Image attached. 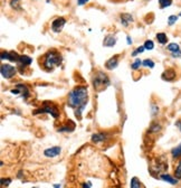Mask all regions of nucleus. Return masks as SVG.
Instances as JSON below:
<instances>
[{
    "instance_id": "nucleus-17",
    "label": "nucleus",
    "mask_w": 181,
    "mask_h": 188,
    "mask_svg": "<svg viewBox=\"0 0 181 188\" xmlns=\"http://www.w3.org/2000/svg\"><path fill=\"white\" fill-rule=\"evenodd\" d=\"M155 38H157L158 43L160 45H164V44L168 43V36L165 35L164 32H158L157 35H155Z\"/></svg>"
},
{
    "instance_id": "nucleus-35",
    "label": "nucleus",
    "mask_w": 181,
    "mask_h": 188,
    "mask_svg": "<svg viewBox=\"0 0 181 188\" xmlns=\"http://www.w3.org/2000/svg\"><path fill=\"white\" fill-rule=\"evenodd\" d=\"M90 0H77V3H78V6H84V5H86V2H88Z\"/></svg>"
},
{
    "instance_id": "nucleus-29",
    "label": "nucleus",
    "mask_w": 181,
    "mask_h": 188,
    "mask_svg": "<svg viewBox=\"0 0 181 188\" xmlns=\"http://www.w3.org/2000/svg\"><path fill=\"white\" fill-rule=\"evenodd\" d=\"M177 20H178V16H176V15L169 16V18H168V25H169V26H172V25L176 24Z\"/></svg>"
},
{
    "instance_id": "nucleus-26",
    "label": "nucleus",
    "mask_w": 181,
    "mask_h": 188,
    "mask_svg": "<svg viewBox=\"0 0 181 188\" xmlns=\"http://www.w3.org/2000/svg\"><path fill=\"white\" fill-rule=\"evenodd\" d=\"M144 48L147 49V51H152V49L154 48V43L152 42L151 39H148L144 42Z\"/></svg>"
},
{
    "instance_id": "nucleus-28",
    "label": "nucleus",
    "mask_w": 181,
    "mask_h": 188,
    "mask_svg": "<svg viewBox=\"0 0 181 188\" xmlns=\"http://www.w3.org/2000/svg\"><path fill=\"white\" fill-rule=\"evenodd\" d=\"M75 126H61V128H58V130L57 131L58 132H72L73 130H74Z\"/></svg>"
},
{
    "instance_id": "nucleus-14",
    "label": "nucleus",
    "mask_w": 181,
    "mask_h": 188,
    "mask_svg": "<svg viewBox=\"0 0 181 188\" xmlns=\"http://www.w3.org/2000/svg\"><path fill=\"white\" fill-rule=\"evenodd\" d=\"M107 136L106 133H104V132H97V133H94L93 136H92V138H90V140H92V142L94 143H100V142H103V141H105V140L107 139Z\"/></svg>"
},
{
    "instance_id": "nucleus-18",
    "label": "nucleus",
    "mask_w": 181,
    "mask_h": 188,
    "mask_svg": "<svg viewBox=\"0 0 181 188\" xmlns=\"http://www.w3.org/2000/svg\"><path fill=\"white\" fill-rule=\"evenodd\" d=\"M171 156H172L173 159H178L181 157V143H179L177 147H174L171 150Z\"/></svg>"
},
{
    "instance_id": "nucleus-33",
    "label": "nucleus",
    "mask_w": 181,
    "mask_h": 188,
    "mask_svg": "<svg viewBox=\"0 0 181 188\" xmlns=\"http://www.w3.org/2000/svg\"><path fill=\"white\" fill-rule=\"evenodd\" d=\"M8 54H9V52H5V51H2L1 52V59H8Z\"/></svg>"
},
{
    "instance_id": "nucleus-37",
    "label": "nucleus",
    "mask_w": 181,
    "mask_h": 188,
    "mask_svg": "<svg viewBox=\"0 0 181 188\" xmlns=\"http://www.w3.org/2000/svg\"><path fill=\"white\" fill-rule=\"evenodd\" d=\"M176 126H178V128H179V130H180V132H181V120H178V121H177Z\"/></svg>"
},
{
    "instance_id": "nucleus-12",
    "label": "nucleus",
    "mask_w": 181,
    "mask_h": 188,
    "mask_svg": "<svg viewBox=\"0 0 181 188\" xmlns=\"http://www.w3.org/2000/svg\"><path fill=\"white\" fill-rule=\"evenodd\" d=\"M160 179L165 181V183L170 184V185H178L179 184L178 178L173 177L172 175H169V174H161L160 175Z\"/></svg>"
},
{
    "instance_id": "nucleus-11",
    "label": "nucleus",
    "mask_w": 181,
    "mask_h": 188,
    "mask_svg": "<svg viewBox=\"0 0 181 188\" xmlns=\"http://www.w3.org/2000/svg\"><path fill=\"white\" fill-rule=\"evenodd\" d=\"M119 57H120V55H114L113 57L107 59L106 62H105V68L109 71L115 70L117 67V65H119Z\"/></svg>"
},
{
    "instance_id": "nucleus-13",
    "label": "nucleus",
    "mask_w": 181,
    "mask_h": 188,
    "mask_svg": "<svg viewBox=\"0 0 181 188\" xmlns=\"http://www.w3.org/2000/svg\"><path fill=\"white\" fill-rule=\"evenodd\" d=\"M115 44H116V37L114 35L109 34V35L104 37L103 46H105V47H113V46H115Z\"/></svg>"
},
{
    "instance_id": "nucleus-6",
    "label": "nucleus",
    "mask_w": 181,
    "mask_h": 188,
    "mask_svg": "<svg viewBox=\"0 0 181 188\" xmlns=\"http://www.w3.org/2000/svg\"><path fill=\"white\" fill-rule=\"evenodd\" d=\"M10 93L11 94H20L22 99H25V100H27L30 96L29 89L27 87L26 84H22V83H17L16 85H15V89L11 90Z\"/></svg>"
},
{
    "instance_id": "nucleus-27",
    "label": "nucleus",
    "mask_w": 181,
    "mask_h": 188,
    "mask_svg": "<svg viewBox=\"0 0 181 188\" xmlns=\"http://www.w3.org/2000/svg\"><path fill=\"white\" fill-rule=\"evenodd\" d=\"M142 65V62H141V59H139V58H136L135 61H134V63H132L131 64V68L133 71H138L139 68H140V66Z\"/></svg>"
},
{
    "instance_id": "nucleus-7",
    "label": "nucleus",
    "mask_w": 181,
    "mask_h": 188,
    "mask_svg": "<svg viewBox=\"0 0 181 188\" xmlns=\"http://www.w3.org/2000/svg\"><path fill=\"white\" fill-rule=\"evenodd\" d=\"M65 25H66V19L64 17H57L51 22V30L54 32H61Z\"/></svg>"
},
{
    "instance_id": "nucleus-19",
    "label": "nucleus",
    "mask_w": 181,
    "mask_h": 188,
    "mask_svg": "<svg viewBox=\"0 0 181 188\" xmlns=\"http://www.w3.org/2000/svg\"><path fill=\"white\" fill-rule=\"evenodd\" d=\"M19 59H20V55H18V54L16 53V52H9L8 54V61H10V62H13V63H18Z\"/></svg>"
},
{
    "instance_id": "nucleus-10",
    "label": "nucleus",
    "mask_w": 181,
    "mask_h": 188,
    "mask_svg": "<svg viewBox=\"0 0 181 188\" xmlns=\"http://www.w3.org/2000/svg\"><path fill=\"white\" fill-rule=\"evenodd\" d=\"M167 51H169L171 53V56L177 58V57L181 56V49L180 46L178 45L177 43H171L167 46Z\"/></svg>"
},
{
    "instance_id": "nucleus-30",
    "label": "nucleus",
    "mask_w": 181,
    "mask_h": 188,
    "mask_svg": "<svg viewBox=\"0 0 181 188\" xmlns=\"http://www.w3.org/2000/svg\"><path fill=\"white\" fill-rule=\"evenodd\" d=\"M158 113H159V106H158L155 103H152L151 104V114L154 116H157Z\"/></svg>"
},
{
    "instance_id": "nucleus-22",
    "label": "nucleus",
    "mask_w": 181,
    "mask_h": 188,
    "mask_svg": "<svg viewBox=\"0 0 181 188\" xmlns=\"http://www.w3.org/2000/svg\"><path fill=\"white\" fill-rule=\"evenodd\" d=\"M130 188H141V181L139 180V178L133 177L132 179H131Z\"/></svg>"
},
{
    "instance_id": "nucleus-32",
    "label": "nucleus",
    "mask_w": 181,
    "mask_h": 188,
    "mask_svg": "<svg viewBox=\"0 0 181 188\" xmlns=\"http://www.w3.org/2000/svg\"><path fill=\"white\" fill-rule=\"evenodd\" d=\"M11 181H12V180H11V178H1V186H6V187H7V186H9L11 184Z\"/></svg>"
},
{
    "instance_id": "nucleus-20",
    "label": "nucleus",
    "mask_w": 181,
    "mask_h": 188,
    "mask_svg": "<svg viewBox=\"0 0 181 188\" xmlns=\"http://www.w3.org/2000/svg\"><path fill=\"white\" fill-rule=\"evenodd\" d=\"M161 130V124H159L158 122H153L149 128V133H158Z\"/></svg>"
},
{
    "instance_id": "nucleus-21",
    "label": "nucleus",
    "mask_w": 181,
    "mask_h": 188,
    "mask_svg": "<svg viewBox=\"0 0 181 188\" xmlns=\"http://www.w3.org/2000/svg\"><path fill=\"white\" fill-rule=\"evenodd\" d=\"M174 177L178 178L179 180L181 179V159H179L174 167Z\"/></svg>"
},
{
    "instance_id": "nucleus-25",
    "label": "nucleus",
    "mask_w": 181,
    "mask_h": 188,
    "mask_svg": "<svg viewBox=\"0 0 181 188\" xmlns=\"http://www.w3.org/2000/svg\"><path fill=\"white\" fill-rule=\"evenodd\" d=\"M142 65H143L144 67H148V68H153V67L155 66L154 62H153L152 59H150V58L144 59L143 62H142Z\"/></svg>"
},
{
    "instance_id": "nucleus-15",
    "label": "nucleus",
    "mask_w": 181,
    "mask_h": 188,
    "mask_svg": "<svg viewBox=\"0 0 181 188\" xmlns=\"http://www.w3.org/2000/svg\"><path fill=\"white\" fill-rule=\"evenodd\" d=\"M32 63V58H30V57L27 56V55H22L18 62V65L20 68H26V67L30 66Z\"/></svg>"
},
{
    "instance_id": "nucleus-38",
    "label": "nucleus",
    "mask_w": 181,
    "mask_h": 188,
    "mask_svg": "<svg viewBox=\"0 0 181 188\" xmlns=\"http://www.w3.org/2000/svg\"><path fill=\"white\" fill-rule=\"evenodd\" d=\"M54 188H61V185H59V184H55V185H54Z\"/></svg>"
},
{
    "instance_id": "nucleus-9",
    "label": "nucleus",
    "mask_w": 181,
    "mask_h": 188,
    "mask_svg": "<svg viewBox=\"0 0 181 188\" xmlns=\"http://www.w3.org/2000/svg\"><path fill=\"white\" fill-rule=\"evenodd\" d=\"M176 77H177V73L173 68H167L162 73V75H161V78L163 81H167V82H172V81L176 80Z\"/></svg>"
},
{
    "instance_id": "nucleus-34",
    "label": "nucleus",
    "mask_w": 181,
    "mask_h": 188,
    "mask_svg": "<svg viewBox=\"0 0 181 188\" xmlns=\"http://www.w3.org/2000/svg\"><path fill=\"white\" fill-rule=\"evenodd\" d=\"M92 187V184L90 183V181H87V183H83L82 184V188H90Z\"/></svg>"
},
{
    "instance_id": "nucleus-5",
    "label": "nucleus",
    "mask_w": 181,
    "mask_h": 188,
    "mask_svg": "<svg viewBox=\"0 0 181 188\" xmlns=\"http://www.w3.org/2000/svg\"><path fill=\"white\" fill-rule=\"evenodd\" d=\"M0 73H1V76L3 78L10 80V78H12L13 76L16 75L17 68L10 64H2L1 65V68H0Z\"/></svg>"
},
{
    "instance_id": "nucleus-8",
    "label": "nucleus",
    "mask_w": 181,
    "mask_h": 188,
    "mask_svg": "<svg viewBox=\"0 0 181 188\" xmlns=\"http://www.w3.org/2000/svg\"><path fill=\"white\" fill-rule=\"evenodd\" d=\"M61 148L58 146H55V147L47 148L44 150V156L47 157V158H56L58 155H61Z\"/></svg>"
},
{
    "instance_id": "nucleus-31",
    "label": "nucleus",
    "mask_w": 181,
    "mask_h": 188,
    "mask_svg": "<svg viewBox=\"0 0 181 188\" xmlns=\"http://www.w3.org/2000/svg\"><path fill=\"white\" fill-rule=\"evenodd\" d=\"M145 51V48H144V46H139L138 48L135 49L134 52H132V56L133 57H135L138 54H141V53H143V52Z\"/></svg>"
},
{
    "instance_id": "nucleus-23",
    "label": "nucleus",
    "mask_w": 181,
    "mask_h": 188,
    "mask_svg": "<svg viewBox=\"0 0 181 188\" xmlns=\"http://www.w3.org/2000/svg\"><path fill=\"white\" fill-rule=\"evenodd\" d=\"M159 5L161 9L168 8L172 5V0H159Z\"/></svg>"
},
{
    "instance_id": "nucleus-3",
    "label": "nucleus",
    "mask_w": 181,
    "mask_h": 188,
    "mask_svg": "<svg viewBox=\"0 0 181 188\" xmlns=\"http://www.w3.org/2000/svg\"><path fill=\"white\" fill-rule=\"evenodd\" d=\"M110 83H111V81L104 72L96 71L94 73L93 77H92V85L96 92H102L103 90H105L110 85Z\"/></svg>"
},
{
    "instance_id": "nucleus-39",
    "label": "nucleus",
    "mask_w": 181,
    "mask_h": 188,
    "mask_svg": "<svg viewBox=\"0 0 181 188\" xmlns=\"http://www.w3.org/2000/svg\"><path fill=\"white\" fill-rule=\"evenodd\" d=\"M179 16H181V12H180V13H179Z\"/></svg>"
},
{
    "instance_id": "nucleus-36",
    "label": "nucleus",
    "mask_w": 181,
    "mask_h": 188,
    "mask_svg": "<svg viewBox=\"0 0 181 188\" xmlns=\"http://www.w3.org/2000/svg\"><path fill=\"white\" fill-rule=\"evenodd\" d=\"M126 40H128V42H126L128 45H131V44H132V38H131L130 36H126Z\"/></svg>"
},
{
    "instance_id": "nucleus-4",
    "label": "nucleus",
    "mask_w": 181,
    "mask_h": 188,
    "mask_svg": "<svg viewBox=\"0 0 181 188\" xmlns=\"http://www.w3.org/2000/svg\"><path fill=\"white\" fill-rule=\"evenodd\" d=\"M40 113H48L51 114L53 118H58L59 116V109L54 104L53 102H44L43 107H40L38 110L34 111V114H40Z\"/></svg>"
},
{
    "instance_id": "nucleus-16",
    "label": "nucleus",
    "mask_w": 181,
    "mask_h": 188,
    "mask_svg": "<svg viewBox=\"0 0 181 188\" xmlns=\"http://www.w3.org/2000/svg\"><path fill=\"white\" fill-rule=\"evenodd\" d=\"M120 19H121V24L124 27H128L131 22H133V17L130 13H121Z\"/></svg>"
},
{
    "instance_id": "nucleus-24",
    "label": "nucleus",
    "mask_w": 181,
    "mask_h": 188,
    "mask_svg": "<svg viewBox=\"0 0 181 188\" xmlns=\"http://www.w3.org/2000/svg\"><path fill=\"white\" fill-rule=\"evenodd\" d=\"M10 7L15 10H22L20 0H10Z\"/></svg>"
},
{
    "instance_id": "nucleus-40",
    "label": "nucleus",
    "mask_w": 181,
    "mask_h": 188,
    "mask_svg": "<svg viewBox=\"0 0 181 188\" xmlns=\"http://www.w3.org/2000/svg\"><path fill=\"white\" fill-rule=\"evenodd\" d=\"M32 188H37V187H32Z\"/></svg>"
},
{
    "instance_id": "nucleus-2",
    "label": "nucleus",
    "mask_w": 181,
    "mask_h": 188,
    "mask_svg": "<svg viewBox=\"0 0 181 188\" xmlns=\"http://www.w3.org/2000/svg\"><path fill=\"white\" fill-rule=\"evenodd\" d=\"M42 58V65L46 71H53L63 62V57L57 51H48Z\"/></svg>"
},
{
    "instance_id": "nucleus-1",
    "label": "nucleus",
    "mask_w": 181,
    "mask_h": 188,
    "mask_svg": "<svg viewBox=\"0 0 181 188\" xmlns=\"http://www.w3.org/2000/svg\"><path fill=\"white\" fill-rule=\"evenodd\" d=\"M88 101V90L86 86H76L68 93L67 104L75 110V116L78 120L82 118V113Z\"/></svg>"
}]
</instances>
